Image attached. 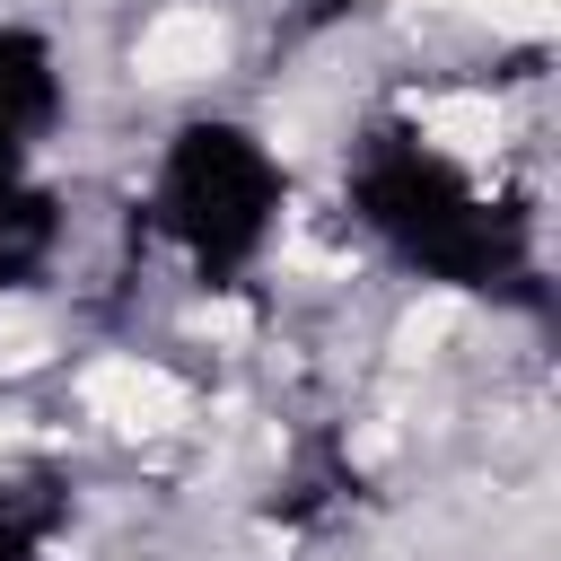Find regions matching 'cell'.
Segmentation results:
<instances>
[{"label":"cell","instance_id":"7a4b0ae2","mask_svg":"<svg viewBox=\"0 0 561 561\" xmlns=\"http://www.w3.org/2000/svg\"><path fill=\"white\" fill-rule=\"evenodd\" d=\"M245 61H254V18L237 0H149L114 44L131 96H210Z\"/></svg>","mask_w":561,"mask_h":561},{"label":"cell","instance_id":"6da1fadb","mask_svg":"<svg viewBox=\"0 0 561 561\" xmlns=\"http://www.w3.org/2000/svg\"><path fill=\"white\" fill-rule=\"evenodd\" d=\"M70 403H79V430L114 456H184L210 412L202 377L149 342H105V351L70 359Z\"/></svg>","mask_w":561,"mask_h":561}]
</instances>
